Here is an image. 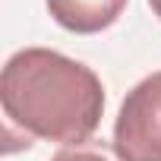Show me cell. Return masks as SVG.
Returning <instances> with one entry per match:
<instances>
[{"label": "cell", "instance_id": "1", "mask_svg": "<svg viewBox=\"0 0 161 161\" xmlns=\"http://www.w3.org/2000/svg\"><path fill=\"white\" fill-rule=\"evenodd\" d=\"M0 104L25 136L79 145L101 123L104 86L92 66L51 47L16 51L0 76Z\"/></svg>", "mask_w": 161, "mask_h": 161}, {"label": "cell", "instance_id": "2", "mask_svg": "<svg viewBox=\"0 0 161 161\" xmlns=\"http://www.w3.org/2000/svg\"><path fill=\"white\" fill-rule=\"evenodd\" d=\"M114 148L123 161H161V69L126 92L114 120Z\"/></svg>", "mask_w": 161, "mask_h": 161}, {"label": "cell", "instance_id": "3", "mask_svg": "<svg viewBox=\"0 0 161 161\" xmlns=\"http://www.w3.org/2000/svg\"><path fill=\"white\" fill-rule=\"evenodd\" d=\"M126 0H47V13L57 25L76 35H95L120 19Z\"/></svg>", "mask_w": 161, "mask_h": 161}, {"label": "cell", "instance_id": "4", "mask_svg": "<svg viewBox=\"0 0 161 161\" xmlns=\"http://www.w3.org/2000/svg\"><path fill=\"white\" fill-rule=\"evenodd\" d=\"M51 161H123V158L108 142H79V145H63Z\"/></svg>", "mask_w": 161, "mask_h": 161}, {"label": "cell", "instance_id": "5", "mask_svg": "<svg viewBox=\"0 0 161 161\" xmlns=\"http://www.w3.org/2000/svg\"><path fill=\"white\" fill-rule=\"evenodd\" d=\"M148 7H152V13L161 19V0H148Z\"/></svg>", "mask_w": 161, "mask_h": 161}]
</instances>
